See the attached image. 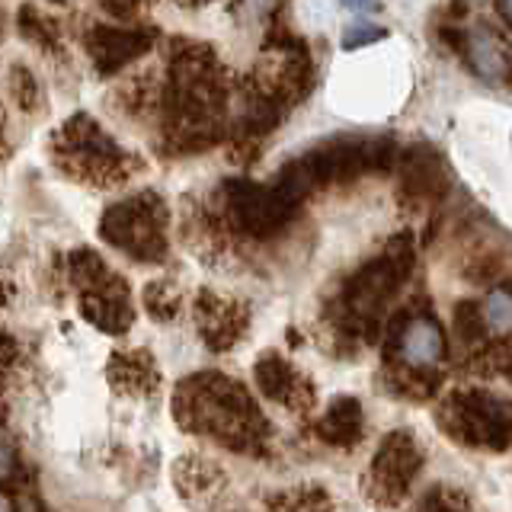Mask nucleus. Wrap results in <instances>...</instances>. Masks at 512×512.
<instances>
[{
    "label": "nucleus",
    "instance_id": "nucleus-1",
    "mask_svg": "<svg viewBox=\"0 0 512 512\" xmlns=\"http://www.w3.org/2000/svg\"><path fill=\"white\" fill-rule=\"evenodd\" d=\"M173 416L189 432L221 442L231 452H256L266 439V416L253 404L244 384L221 372H199L173 394Z\"/></svg>",
    "mask_w": 512,
    "mask_h": 512
},
{
    "label": "nucleus",
    "instance_id": "nucleus-2",
    "mask_svg": "<svg viewBox=\"0 0 512 512\" xmlns=\"http://www.w3.org/2000/svg\"><path fill=\"white\" fill-rule=\"evenodd\" d=\"M413 269V244L410 234H397L388 247H384L381 256L368 260L362 269H356L349 276L346 288H343V327L346 330H372V324H378V317L384 311L400 285L407 282Z\"/></svg>",
    "mask_w": 512,
    "mask_h": 512
},
{
    "label": "nucleus",
    "instance_id": "nucleus-3",
    "mask_svg": "<svg viewBox=\"0 0 512 512\" xmlns=\"http://www.w3.org/2000/svg\"><path fill=\"white\" fill-rule=\"evenodd\" d=\"M436 420L461 445L490 448V452H503L512 445V400L490 391L468 388L448 394L436 410Z\"/></svg>",
    "mask_w": 512,
    "mask_h": 512
},
{
    "label": "nucleus",
    "instance_id": "nucleus-4",
    "mask_svg": "<svg viewBox=\"0 0 512 512\" xmlns=\"http://www.w3.org/2000/svg\"><path fill=\"white\" fill-rule=\"evenodd\" d=\"M103 237L138 263H160L167 256V205L154 192H141L103 215Z\"/></svg>",
    "mask_w": 512,
    "mask_h": 512
},
{
    "label": "nucleus",
    "instance_id": "nucleus-5",
    "mask_svg": "<svg viewBox=\"0 0 512 512\" xmlns=\"http://www.w3.org/2000/svg\"><path fill=\"white\" fill-rule=\"evenodd\" d=\"M132 157H125L119 151V144L112 141L100 125H96L90 116H77L64 125L61 132V164L74 170L80 180L90 183H122L132 164Z\"/></svg>",
    "mask_w": 512,
    "mask_h": 512
},
{
    "label": "nucleus",
    "instance_id": "nucleus-6",
    "mask_svg": "<svg viewBox=\"0 0 512 512\" xmlns=\"http://www.w3.org/2000/svg\"><path fill=\"white\" fill-rule=\"evenodd\" d=\"M228 199V215L240 231L250 237H272L279 234L292 215L298 212L295 202H288L276 186H256V183H228L224 189Z\"/></svg>",
    "mask_w": 512,
    "mask_h": 512
},
{
    "label": "nucleus",
    "instance_id": "nucleus-7",
    "mask_svg": "<svg viewBox=\"0 0 512 512\" xmlns=\"http://www.w3.org/2000/svg\"><path fill=\"white\" fill-rule=\"evenodd\" d=\"M388 356L394 368L429 372L445 356V333L432 314H404L391 324Z\"/></svg>",
    "mask_w": 512,
    "mask_h": 512
},
{
    "label": "nucleus",
    "instance_id": "nucleus-8",
    "mask_svg": "<svg viewBox=\"0 0 512 512\" xmlns=\"http://www.w3.org/2000/svg\"><path fill=\"white\" fill-rule=\"evenodd\" d=\"M420 468H423V452H420V445L413 442V436H407V432H391V436L381 442L378 455L372 461V471H368V477H372V493L381 503L394 506L400 496H407Z\"/></svg>",
    "mask_w": 512,
    "mask_h": 512
},
{
    "label": "nucleus",
    "instance_id": "nucleus-9",
    "mask_svg": "<svg viewBox=\"0 0 512 512\" xmlns=\"http://www.w3.org/2000/svg\"><path fill=\"white\" fill-rule=\"evenodd\" d=\"M397 199L407 205H429L439 202L448 192V173L442 164V154L432 144L416 141L397 154Z\"/></svg>",
    "mask_w": 512,
    "mask_h": 512
},
{
    "label": "nucleus",
    "instance_id": "nucleus-10",
    "mask_svg": "<svg viewBox=\"0 0 512 512\" xmlns=\"http://www.w3.org/2000/svg\"><path fill=\"white\" fill-rule=\"evenodd\" d=\"M80 311H84V317L96 330L112 333V336L125 333L135 324V308H132V298H128V285L116 272H109L100 285L80 292Z\"/></svg>",
    "mask_w": 512,
    "mask_h": 512
},
{
    "label": "nucleus",
    "instance_id": "nucleus-11",
    "mask_svg": "<svg viewBox=\"0 0 512 512\" xmlns=\"http://www.w3.org/2000/svg\"><path fill=\"white\" fill-rule=\"evenodd\" d=\"M196 324L208 346L215 352H228L247 333L250 311L240 301L221 298L215 292H202L196 298Z\"/></svg>",
    "mask_w": 512,
    "mask_h": 512
},
{
    "label": "nucleus",
    "instance_id": "nucleus-12",
    "mask_svg": "<svg viewBox=\"0 0 512 512\" xmlns=\"http://www.w3.org/2000/svg\"><path fill=\"white\" fill-rule=\"evenodd\" d=\"M253 375H256V384H260L263 397L276 400V404L292 407V410L311 407V400H314L311 384L304 381L301 372H295V368L288 365L279 352H269V356H263L260 362H256Z\"/></svg>",
    "mask_w": 512,
    "mask_h": 512
},
{
    "label": "nucleus",
    "instance_id": "nucleus-13",
    "mask_svg": "<svg viewBox=\"0 0 512 512\" xmlns=\"http://www.w3.org/2000/svg\"><path fill=\"white\" fill-rule=\"evenodd\" d=\"M154 45L151 29H93L90 36V55L103 74L119 71L122 64L135 61Z\"/></svg>",
    "mask_w": 512,
    "mask_h": 512
},
{
    "label": "nucleus",
    "instance_id": "nucleus-14",
    "mask_svg": "<svg viewBox=\"0 0 512 512\" xmlns=\"http://www.w3.org/2000/svg\"><path fill=\"white\" fill-rule=\"evenodd\" d=\"M106 375L112 381V388L122 394H138L151 397L160 388V368L148 349H119L112 352V359L106 365Z\"/></svg>",
    "mask_w": 512,
    "mask_h": 512
},
{
    "label": "nucleus",
    "instance_id": "nucleus-15",
    "mask_svg": "<svg viewBox=\"0 0 512 512\" xmlns=\"http://www.w3.org/2000/svg\"><path fill=\"white\" fill-rule=\"evenodd\" d=\"M362 404L356 397H336L333 404L324 410L317 423V432L320 439L330 442V445H340V448H349L362 439Z\"/></svg>",
    "mask_w": 512,
    "mask_h": 512
},
{
    "label": "nucleus",
    "instance_id": "nucleus-16",
    "mask_svg": "<svg viewBox=\"0 0 512 512\" xmlns=\"http://www.w3.org/2000/svg\"><path fill=\"white\" fill-rule=\"evenodd\" d=\"M173 480L186 500H205L224 487V471L208 458H180L173 468Z\"/></svg>",
    "mask_w": 512,
    "mask_h": 512
},
{
    "label": "nucleus",
    "instance_id": "nucleus-17",
    "mask_svg": "<svg viewBox=\"0 0 512 512\" xmlns=\"http://www.w3.org/2000/svg\"><path fill=\"white\" fill-rule=\"evenodd\" d=\"M269 512H330V496L320 487H295L269 496Z\"/></svg>",
    "mask_w": 512,
    "mask_h": 512
},
{
    "label": "nucleus",
    "instance_id": "nucleus-18",
    "mask_svg": "<svg viewBox=\"0 0 512 512\" xmlns=\"http://www.w3.org/2000/svg\"><path fill=\"white\" fill-rule=\"evenodd\" d=\"M144 308H148V314L154 320H173L183 308L180 288H176L173 282H164V279L151 282L148 288H144Z\"/></svg>",
    "mask_w": 512,
    "mask_h": 512
},
{
    "label": "nucleus",
    "instance_id": "nucleus-19",
    "mask_svg": "<svg viewBox=\"0 0 512 512\" xmlns=\"http://www.w3.org/2000/svg\"><path fill=\"white\" fill-rule=\"evenodd\" d=\"M68 272H71V282L80 288V292H87V288L100 285L112 269L93 250H77L68 260Z\"/></svg>",
    "mask_w": 512,
    "mask_h": 512
},
{
    "label": "nucleus",
    "instance_id": "nucleus-20",
    "mask_svg": "<svg viewBox=\"0 0 512 512\" xmlns=\"http://www.w3.org/2000/svg\"><path fill=\"white\" fill-rule=\"evenodd\" d=\"M20 484H26V480H23V458H20V448H16L13 432L4 426V420H0V487L16 490Z\"/></svg>",
    "mask_w": 512,
    "mask_h": 512
},
{
    "label": "nucleus",
    "instance_id": "nucleus-21",
    "mask_svg": "<svg viewBox=\"0 0 512 512\" xmlns=\"http://www.w3.org/2000/svg\"><path fill=\"white\" fill-rule=\"evenodd\" d=\"M464 55H471L474 58V71L480 74V77H487V80H493L496 77V71H500V52L493 48V42H490V36H487V29H480V32H468V52Z\"/></svg>",
    "mask_w": 512,
    "mask_h": 512
},
{
    "label": "nucleus",
    "instance_id": "nucleus-22",
    "mask_svg": "<svg viewBox=\"0 0 512 512\" xmlns=\"http://www.w3.org/2000/svg\"><path fill=\"white\" fill-rule=\"evenodd\" d=\"M455 333L471 346H477L480 340H484L487 317H484V308H480L477 301H461L455 308Z\"/></svg>",
    "mask_w": 512,
    "mask_h": 512
},
{
    "label": "nucleus",
    "instance_id": "nucleus-23",
    "mask_svg": "<svg viewBox=\"0 0 512 512\" xmlns=\"http://www.w3.org/2000/svg\"><path fill=\"white\" fill-rule=\"evenodd\" d=\"M420 512H468V506H464V500L458 493L452 490H436V493H429Z\"/></svg>",
    "mask_w": 512,
    "mask_h": 512
},
{
    "label": "nucleus",
    "instance_id": "nucleus-24",
    "mask_svg": "<svg viewBox=\"0 0 512 512\" xmlns=\"http://www.w3.org/2000/svg\"><path fill=\"white\" fill-rule=\"evenodd\" d=\"M384 36H388V29H378V26H352V29H346V36H343V48H346V52H352V48L381 42Z\"/></svg>",
    "mask_w": 512,
    "mask_h": 512
},
{
    "label": "nucleus",
    "instance_id": "nucleus-25",
    "mask_svg": "<svg viewBox=\"0 0 512 512\" xmlns=\"http://www.w3.org/2000/svg\"><path fill=\"white\" fill-rule=\"evenodd\" d=\"M13 93L26 109H32V100H36V80H32L29 71H23V68L13 71Z\"/></svg>",
    "mask_w": 512,
    "mask_h": 512
},
{
    "label": "nucleus",
    "instance_id": "nucleus-26",
    "mask_svg": "<svg viewBox=\"0 0 512 512\" xmlns=\"http://www.w3.org/2000/svg\"><path fill=\"white\" fill-rule=\"evenodd\" d=\"M442 42L452 48V52H458V55L468 52V32L458 29V26H442Z\"/></svg>",
    "mask_w": 512,
    "mask_h": 512
},
{
    "label": "nucleus",
    "instance_id": "nucleus-27",
    "mask_svg": "<svg viewBox=\"0 0 512 512\" xmlns=\"http://www.w3.org/2000/svg\"><path fill=\"white\" fill-rule=\"evenodd\" d=\"M100 4L112 16H119V20H128V16H135V10H138V0H100Z\"/></svg>",
    "mask_w": 512,
    "mask_h": 512
},
{
    "label": "nucleus",
    "instance_id": "nucleus-28",
    "mask_svg": "<svg viewBox=\"0 0 512 512\" xmlns=\"http://www.w3.org/2000/svg\"><path fill=\"white\" fill-rule=\"evenodd\" d=\"M16 356V343L10 340L7 333H0V375H4V368H7V362Z\"/></svg>",
    "mask_w": 512,
    "mask_h": 512
},
{
    "label": "nucleus",
    "instance_id": "nucleus-29",
    "mask_svg": "<svg viewBox=\"0 0 512 512\" xmlns=\"http://www.w3.org/2000/svg\"><path fill=\"white\" fill-rule=\"evenodd\" d=\"M343 7H349V10H372L378 0H340Z\"/></svg>",
    "mask_w": 512,
    "mask_h": 512
},
{
    "label": "nucleus",
    "instance_id": "nucleus-30",
    "mask_svg": "<svg viewBox=\"0 0 512 512\" xmlns=\"http://www.w3.org/2000/svg\"><path fill=\"white\" fill-rule=\"evenodd\" d=\"M496 10H500V16L512 26V0H496Z\"/></svg>",
    "mask_w": 512,
    "mask_h": 512
},
{
    "label": "nucleus",
    "instance_id": "nucleus-31",
    "mask_svg": "<svg viewBox=\"0 0 512 512\" xmlns=\"http://www.w3.org/2000/svg\"><path fill=\"white\" fill-rule=\"evenodd\" d=\"M180 4H186V7H202V4H208V0H180Z\"/></svg>",
    "mask_w": 512,
    "mask_h": 512
},
{
    "label": "nucleus",
    "instance_id": "nucleus-32",
    "mask_svg": "<svg viewBox=\"0 0 512 512\" xmlns=\"http://www.w3.org/2000/svg\"><path fill=\"white\" fill-rule=\"evenodd\" d=\"M4 301H7V285L0 282V304H4Z\"/></svg>",
    "mask_w": 512,
    "mask_h": 512
}]
</instances>
